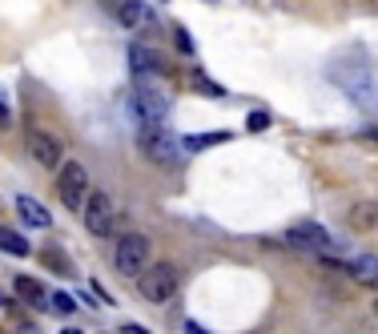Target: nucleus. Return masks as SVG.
<instances>
[{
	"label": "nucleus",
	"instance_id": "obj_1",
	"mask_svg": "<svg viewBox=\"0 0 378 334\" xmlns=\"http://www.w3.org/2000/svg\"><path fill=\"white\" fill-rule=\"evenodd\" d=\"M169 109H173V101H169V93L165 89H153L149 81H133L129 89V113L141 121V129H161L165 117H169Z\"/></svg>",
	"mask_w": 378,
	"mask_h": 334
},
{
	"label": "nucleus",
	"instance_id": "obj_2",
	"mask_svg": "<svg viewBox=\"0 0 378 334\" xmlns=\"http://www.w3.org/2000/svg\"><path fill=\"white\" fill-rule=\"evenodd\" d=\"M113 266L125 274V278H141V274L153 266V242H149L145 234H125V238H117Z\"/></svg>",
	"mask_w": 378,
	"mask_h": 334
},
{
	"label": "nucleus",
	"instance_id": "obj_3",
	"mask_svg": "<svg viewBox=\"0 0 378 334\" xmlns=\"http://www.w3.org/2000/svg\"><path fill=\"white\" fill-rule=\"evenodd\" d=\"M57 193H61L65 209L85 214L89 193H93V181H89V169H85L81 161H65V165H61V174H57Z\"/></svg>",
	"mask_w": 378,
	"mask_h": 334
},
{
	"label": "nucleus",
	"instance_id": "obj_4",
	"mask_svg": "<svg viewBox=\"0 0 378 334\" xmlns=\"http://www.w3.org/2000/svg\"><path fill=\"white\" fill-rule=\"evenodd\" d=\"M137 145H141V153H145L153 165H181V161H185V141L173 137L165 125L161 129H141Z\"/></svg>",
	"mask_w": 378,
	"mask_h": 334
},
{
	"label": "nucleus",
	"instance_id": "obj_5",
	"mask_svg": "<svg viewBox=\"0 0 378 334\" xmlns=\"http://www.w3.org/2000/svg\"><path fill=\"white\" fill-rule=\"evenodd\" d=\"M181 286V274L173 262H153L141 278H137V290H141V298L145 302H169Z\"/></svg>",
	"mask_w": 378,
	"mask_h": 334
},
{
	"label": "nucleus",
	"instance_id": "obj_6",
	"mask_svg": "<svg viewBox=\"0 0 378 334\" xmlns=\"http://www.w3.org/2000/svg\"><path fill=\"white\" fill-rule=\"evenodd\" d=\"M117 218H121V209L117 202L109 197L105 190H93L89 193V206H85V230L93 234V238H109L117 230Z\"/></svg>",
	"mask_w": 378,
	"mask_h": 334
},
{
	"label": "nucleus",
	"instance_id": "obj_7",
	"mask_svg": "<svg viewBox=\"0 0 378 334\" xmlns=\"http://www.w3.org/2000/svg\"><path fill=\"white\" fill-rule=\"evenodd\" d=\"M282 242H286L290 250H302V254H322V258L334 250V238H330V234L318 222H298V225H290V230L282 234Z\"/></svg>",
	"mask_w": 378,
	"mask_h": 334
},
{
	"label": "nucleus",
	"instance_id": "obj_8",
	"mask_svg": "<svg viewBox=\"0 0 378 334\" xmlns=\"http://www.w3.org/2000/svg\"><path fill=\"white\" fill-rule=\"evenodd\" d=\"M29 153H33V161L45 165V169H61V165H65V141L45 133V129H33V133H29Z\"/></svg>",
	"mask_w": 378,
	"mask_h": 334
},
{
	"label": "nucleus",
	"instance_id": "obj_9",
	"mask_svg": "<svg viewBox=\"0 0 378 334\" xmlns=\"http://www.w3.org/2000/svg\"><path fill=\"white\" fill-rule=\"evenodd\" d=\"M129 69H133V73H137L141 81H145V77H157V73H165L169 64L161 61V53H157V48L133 45V48H129Z\"/></svg>",
	"mask_w": 378,
	"mask_h": 334
},
{
	"label": "nucleus",
	"instance_id": "obj_10",
	"mask_svg": "<svg viewBox=\"0 0 378 334\" xmlns=\"http://www.w3.org/2000/svg\"><path fill=\"white\" fill-rule=\"evenodd\" d=\"M117 20L125 25V29H149V25H157V13L141 4V0H125L121 8H117Z\"/></svg>",
	"mask_w": 378,
	"mask_h": 334
},
{
	"label": "nucleus",
	"instance_id": "obj_11",
	"mask_svg": "<svg viewBox=\"0 0 378 334\" xmlns=\"http://www.w3.org/2000/svg\"><path fill=\"white\" fill-rule=\"evenodd\" d=\"M346 274L354 278V282H362V286L378 290V258L375 254H358L346 262Z\"/></svg>",
	"mask_w": 378,
	"mask_h": 334
},
{
	"label": "nucleus",
	"instance_id": "obj_12",
	"mask_svg": "<svg viewBox=\"0 0 378 334\" xmlns=\"http://www.w3.org/2000/svg\"><path fill=\"white\" fill-rule=\"evenodd\" d=\"M17 209H20V218H24L29 225H36V230H49V225H52L49 209L41 206L36 197H29V193H20V197H17Z\"/></svg>",
	"mask_w": 378,
	"mask_h": 334
},
{
	"label": "nucleus",
	"instance_id": "obj_13",
	"mask_svg": "<svg viewBox=\"0 0 378 334\" xmlns=\"http://www.w3.org/2000/svg\"><path fill=\"white\" fill-rule=\"evenodd\" d=\"M0 250H4V254H13V258H24L33 246H29V238H24V234L8 230V225H0Z\"/></svg>",
	"mask_w": 378,
	"mask_h": 334
},
{
	"label": "nucleus",
	"instance_id": "obj_14",
	"mask_svg": "<svg viewBox=\"0 0 378 334\" xmlns=\"http://www.w3.org/2000/svg\"><path fill=\"white\" fill-rule=\"evenodd\" d=\"M346 222L354 225V230H370V225H378V206H375V202H358V206L350 209Z\"/></svg>",
	"mask_w": 378,
	"mask_h": 334
},
{
	"label": "nucleus",
	"instance_id": "obj_15",
	"mask_svg": "<svg viewBox=\"0 0 378 334\" xmlns=\"http://www.w3.org/2000/svg\"><path fill=\"white\" fill-rule=\"evenodd\" d=\"M230 141V133L221 129V133H198V137H185V153H198V149H210V145H221Z\"/></svg>",
	"mask_w": 378,
	"mask_h": 334
},
{
	"label": "nucleus",
	"instance_id": "obj_16",
	"mask_svg": "<svg viewBox=\"0 0 378 334\" xmlns=\"http://www.w3.org/2000/svg\"><path fill=\"white\" fill-rule=\"evenodd\" d=\"M17 294L24 298V302H33V306H49V298H45V290L36 286L33 278H17Z\"/></svg>",
	"mask_w": 378,
	"mask_h": 334
},
{
	"label": "nucleus",
	"instance_id": "obj_17",
	"mask_svg": "<svg viewBox=\"0 0 378 334\" xmlns=\"http://www.w3.org/2000/svg\"><path fill=\"white\" fill-rule=\"evenodd\" d=\"M270 121H274V117H270L266 109H254L246 117V129H249V133H266V129H270Z\"/></svg>",
	"mask_w": 378,
	"mask_h": 334
},
{
	"label": "nucleus",
	"instance_id": "obj_18",
	"mask_svg": "<svg viewBox=\"0 0 378 334\" xmlns=\"http://www.w3.org/2000/svg\"><path fill=\"white\" fill-rule=\"evenodd\" d=\"M49 306H52V310H61V314H73V310H77L73 294H65V290H57V294L49 298Z\"/></svg>",
	"mask_w": 378,
	"mask_h": 334
},
{
	"label": "nucleus",
	"instance_id": "obj_19",
	"mask_svg": "<svg viewBox=\"0 0 378 334\" xmlns=\"http://www.w3.org/2000/svg\"><path fill=\"white\" fill-rule=\"evenodd\" d=\"M173 41H177L181 53H189V57H194V48H198V45H194V36H189L185 29H173Z\"/></svg>",
	"mask_w": 378,
	"mask_h": 334
},
{
	"label": "nucleus",
	"instance_id": "obj_20",
	"mask_svg": "<svg viewBox=\"0 0 378 334\" xmlns=\"http://www.w3.org/2000/svg\"><path fill=\"white\" fill-rule=\"evenodd\" d=\"M198 85H201V93H205V97H226V89H221V85H214V81L201 77V73H198Z\"/></svg>",
	"mask_w": 378,
	"mask_h": 334
},
{
	"label": "nucleus",
	"instance_id": "obj_21",
	"mask_svg": "<svg viewBox=\"0 0 378 334\" xmlns=\"http://www.w3.org/2000/svg\"><path fill=\"white\" fill-rule=\"evenodd\" d=\"M4 125H13V113H8V105H4V101H0V129Z\"/></svg>",
	"mask_w": 378,
	"mask_h": 334
},
{
	"label": "nucleus",
	"instance_id": "obj_22",
	"mask_svg": "<svg viewBox=\"0 0 378 334\" xmlns=\"http://www.w3.org/2000/svg\"><path fill=\"white\" fill-rule=\"evenodd\" d=\"M121 334H149L145 326H137V322H125V326H121Z\"/></svg>",
	"mask_w": 378,
	"mask_h": 334
},
{
	"label": "nucleus",
	"instance_id": "obj_23",
	"mask_svg": "<svg viewBox=\"0 0 378 334\" xmlns=\"http://www.w3.org/2000/svg\"><path fill=\"white\" fill-rule=\"evenodd\" d=\"M185 334H210L205 326H198V322H185Z\"/></svg>",
	"mask_w": 378,
	"mask_h": 334
},
{
	"label": "nucleus",
	"instance_id": "obj_24",
	"mask_svg": "<svg viewBox=\"0 0 378 334\" xmlns=\"http://www.w3.org/2000/svg\"><path fill=\"white\" fill-rule=\"evenodd\" d=\"M61 334H85V330H73V326H68V330H61Z\"/></svg>",
	"mask_w": 378,
	"mask_h": 334
},
{
	"label": "nucleus",
	"instance_id": "obj_25",
	"mask_svg": "<svg viewBox=\"0 0 378 334\" xmlns=\"http://www.w3.org/2000/svg\"><path fill=\"white\" fill-rule=\"evenodd\" d=\"M0 306H8V298H4V294H0Z\"/></svg>",
	"mask_w": 378,
	"mask_h": 334
},
{
	"label": "nucleus",
	"instance_id": "obj_26",
	"mask_svg": "<svg viewBox=\"0 0 378 334\" xmlns=\"http://www.w3.org/2000/svg\"><path fill=\"white\" fill-rule=\"evenodd\" d=\"M375 319H378V302H375Z\"/></svg>",
	"mask_w": 378,
	"mask_h": 334
}]
</instances>
